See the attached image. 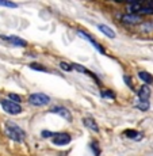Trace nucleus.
<instances>
[{
    "label": "nucleus",
    "mask_w": 153,
    "mask_h": 156,
    "mask_svg": "<svg viewBox=\"0 0 153 156\" xmlns=\"http://www.w3.org/2000/svg\"><path fill=\"white\" fill-rule=\"evenodd\" d=\"M4 133L10 137L11 140L18 143H22L26 139V133L19 125H16L12 121H7L4 125Z\"/></svg>",
    "instance_id": "nucleus-1"
},
{
    "label": "nucleus",
    "mask_w": 153,
    "mask_h": 156,
    "mask_svg": "<svg viewBox=\"0 0 153 156\" xmlns=\"http://www.w3.org/2000/svg\"><path fill=\"white\" fill-rule=\"evenodd\" d=\"M0 105H2L3 110H4L7 114H11V115H16V114L22 113V107H20V105L14 103V102H11L10 99H2L0 101Z\"/></svg>",
    "instance_id": "nucleus-2"
},
{
    "label": "nucleus",
    "mask_w": 153,
    "mask_h": 156,
    "mask_svg": "<svg viewBox=\"0 0 153 156\" xmlns=\"http://www.w3.org/2000/svg\"><path fill=\"white\" fill-rule=\"evenodd\" d=\"M50 102V98L46 94H42V92H35L31 94L29 97V103L34 105V106H45Z\"/></svg>",
    "instance_id": "nucleus-3"
},
{
    "label": "nucleus",
    "mask_w": 153,
    "mask_h": 156,
    "mask_svg": "<svg viewBox=\"0 0 153 156\" xmlns=\"http://www.w3.org/2000/svg\"><path fill=\"white\" fill-rule=\"evenodd\" d=\"M52 140H53V144H56V145L64 147V145H68V144L71 143L72 137L68 133H56V134H53Z\"/></svg>",
    "instance_id": "nucleus-4"
},
{
    "label": "nucleus",
    "mask_w": 153,
    "mask_h": 156,
    "mask_svg": "<svg viewBox=\"0 0 153 156\" xmlns=\"http://www.w3.org/2000/svg\"><path fill=\"white\" fill-rule=\"evenodd\" d=\"M121 20L125 25H138L142 22V18L137 14H123L121 16Z\"/></svg>",
    "instance_id": "nucleus-5"
},
{
    "label": "nucleus",
    "mask_w": 153,
    "mask_h": 156,
    "mask_svg": "<svg viewBox=\"0 0 153 156\" xmlns=\"http://www.w3.org/2000/svg\"><path fill=\"white\" fill-rule=\"evenodd\" d=\"M77 35H79V37H82L83 40H85V41H89V42H91V45H92V46H94L95 49L98 50V52H100L102 55H106V50H104L103 48H102L100 45H99V44H98L96 41H95L94 38H92V37H91V35H89V34H87V33L82 31V30H79V31H77Z\"/></svg>",
    "instance_id": "nucleus-6"
},
{
    "label": "nucleus",
    "mask_w": 153,
    "mask_h": 156,
    "mask_svg": "<svg viewBox=\"0 0 153 156\" xmlns=\"http://www.w3.org/2000/svg\"><path fill=\"white\" fill-rule=\"evenodd\" d=\"M50 113H54V114H58L61 115L64 119H67L68 122H72V113L67 107H62V106H56L53 109H50Z\"/></svg>",
    "instance_id": "nucleus-7"
},
{
    "label": "nucleus",
    "mask_w": 153,
    "mask_h": 156,
    "mask_svg": "<svg viewBox=\"0 0 153 156\" xmlns=\"http://www.w3.org/2000/svg\"><path fill=\"white\" fill-rule=\"evenodd\" d=\"M0 38L7 41V42H10L11 45H14V46L25 48L26 45H27V42H26L25 40H22V38H19V37H15V35H11V37H8V35H0Z\"/></svg>",
    "instance_id": "nucleus-8"
},
{
    "label": "nucleus",
    "mask_w": 153,
    "mask_h": 156,
    "mask_svg": "<svg viewBox=\"0 0 153 156\" xmlns=\"http://www.w3.org/2000/svg\"><path fill=\"white\" fill-rule=\"evenodd\" d=\"M83 124L85 128H88L89 130L95 132V133L99 132V125L96 124V121H95L92 117H85V118H83Z\"/></svg>",
    "instance_id": "nucleus-9"
},
{
    "label": "nucleus",
    "mask_w": 153,
    "mask_h": 156,
    "mask_svg": "<svg viewBox=\"0 0 153 156\" xmlns=\"http://www.w3.org/2000/svg\"><path fill=\"white\" fill-rule=\"evenodd\" d=\"M138 97H140V101L148 102L149 97H151V88H149V86L142 84V86L140 87V90H138Z\"/></svg>",
    "instance_id": "nucleus-10"
},
{
    "label": "nucleus",
    "mask_w": 153,
    "mask_h": 156,
    "mask_svg": "<svg viewBox=\"0 0 153 156\" xmlns=\"http://www.w3.org/2000/svg\"><path fill=\"white\" fill-rule=\"evenodd\" d=\"M138 77L142 80L144 83H145L146 86L151 84V83H153V76L149 73V72H146V71H140L138 72Z\"/></svg>",
    "instance_id": "nucleus-11"
},
{
    "label": "nucleus",
    "mask_w": 153,
    "mask_h": 156,
    "mask_svg": "<svg viewBox=\"0 0 153 156\" xmlns=\"http://www.w3.org/2000/svg\"><path fill=\"white\" fill-rule=\"evenodd\" d=\"M98 29L100 30V31L103 33L106 37H109V38H115V31H114L113 29H110L109 26H106V25H98Z\"/></svg>",
    "instance_id": "nucleus-12"
},
{
    "label": "nucleus",
    "mask_w": 153,
    "mask_h": 156,
    "mask_svg": "<svg viewBox=\"0 0 153 156\" xmlns=\"http://www.w3.org/2000/svg\"><path fill=\"white\" fill-rule=\"evenodd\" d=\"M72 69H76L77 72H82V73H87V75H91L94 79H96V76H95L94 73H91L87 68H84L83 65H80V64H72Z\"/></svg>",
    "instance_id": "nucleus-13"
},
{
    "label": "nucleus",
    "mask_w": 153,
    "mask_h": 156,
    "mask_svg": "<svg viewBox=\"0 0 153 156\" xmlns=\"http://www.w3.org/2000/svg\"><path fill=\"white\" fill-rule=\"evenodd\" d=\"M152 30H153L152 22H145V23H142V26H141V31H144V33H151Z\"/></svg>",
    "instance_id": "nucleus-14"
},
{
    "label": "nucleus",
    "mask_w": 153,
    "mask_h": 156,
    "mask_svg": "<svg viewBox=\"0 0 153 156\" xmlns=\"http://www.w3.org/2000/svg\"><path fill=\"white\" fill-rule=\"evenodd\" d=\"M136 106H137V109H138V110H141V112H146V110H149V102L140 101Z\"/></svg>",
    "instance_id": "nucleus-15"
},
{
    "label": "nucleus",
    "mask_w": 153,
    "mask_h": 156,
    "mask_svg": "<svg viewBox=\"0 0 153 156\" xmlns=\"http://www.w3.org/2000/svg\"><path fill=\"white\" fill-rule=\"evenodd\" d=\"M0 5L2 7H8V8H16L18 4L14 2H5V0H0Z\"/></svg>",
    "instance_id": "nucleus-16"
},
{
    "label": "nucleus",
    "mask_w": 153,
    "mask_h": 156,
    "mask_svg": "<svg viewBox=\"0 0 153 156\" xmlns=\"http://www.w3.org/2000/svg\"><path fill=\"white\" fill-rule=\"evenodd\" d=\"M125 136H127V137H130V139H140V134L137 133V130H126L125 132Z\"/></svg>",
    "instance_id": "nucleus-17"
},
{
    "label": "nucleus",
    "mask_w": 153,
    "mask_h": 156,
    "mask_svg": "<svg viewBox=\"0 0 153 156\" xmlns=\"http://www.w3.org/2000/svg\"><path fill=\"white\" fill-rule=\"evenodd\" d=\"M102 98H104V99H115V94L113 91H102Z\"/></svg>",
    "instance_id": "nucleus-18"
},
{
    "label": "nucleus",
    "mask_w": 153,
    "mask_h": 156,
    "mask_svg": "<svg viewBox=\"0 0 153 156\" xmlns=\"http://www.w3.org/2000/svg\"><path fill=\"white\" fill-rule=\"evenodd\" d=\"M60 68H61L62 71L71 72L72 71V64H69V62H65V61H61V62H60Z\"/></svg>",
    "instance_id": "nucleus-19"
},
{
    "label": "nucleus",
    "mask_w": 153,
    "mask_h": 156,
    "mask_svg": "<svg viewBox=\"0 0 153 156\" xmlns=\"http://www.w3.org/2000/svg\"><path fill=\"white\" fill-rule=\"evenodd\" d=\"M30 68H31V69H35V71L47 72L46 68H45V67H41V64H37V62H33V64H30Z\"/></svg>",
    "instance_id": "nucleus-20"
},
{
    "label": "nucleus",
    "mask_w": 153,
    "mask_h": 156,
    "mask_svg": "<svg viewBox=\"0 0 153 156\" xmlns=\"http://www.w3.org/2000/svg\"><path fill=\"white\" fill-rule=\"evenodd\" d=\"M89 147H91V149L94 151V155H95V156H99V155H100V148H99L98 144L95 143V141H92V143H91V145H89Z\"/></svg>",
    "instance_id": "nucleus-21"
},
{
    "label": "nucleus",
    "mask_w": 153,
    "mask_h": 156,
    "mask_svg": "<svg viewBox=\"0 0 153 156\" xmlns=\"http://www.w3.org/2000/svg\"><path fill=\"white\" fill-rule=\"evenodd\" d=\"M8 98H10L11 102H14V103H18V105H19L20 101H22V98H20L18 94H10V95H8Z\"/></svg>",
    "instance_id": "nucleus-22"
},
{
    "label": "nucleus",
    "mask_w": 153,
    "mask_h": 156,
    "mask_svg": "<svg viewBox=\"0 0 153 156\" xmlns=\"http://www.w3.org/2000/svg\"><path fill=\"white\" fill-rule=\"evenodd\" d=\"M123 80H125L126 84H127V87L133 88V80L130 79V76H129V75H125V76H123Z\"/></svg>",
    "instance_id": "nucleus-23"
},
{
    "label": "nucleus",
    "mask_w": 153,
    "mask_h": 156,
    "mask_svg": "<svg viewBox=\"0 0 153 156\" xmlns=\"http://www.w3.org/2000/svg\"><path fill=\"white\" fill-rule=\"evenodd\" d=\"M41 136L45 137V139H47V137H53V133H52V132H49V130H42Z\"/></svg>",
    "instance_id": "nucleus-24"
}]
</instances>
